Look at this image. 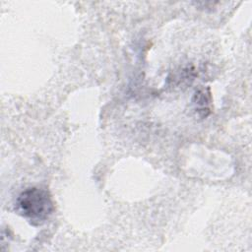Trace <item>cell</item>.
I'll list each match as a JSON object with an SVG mask.
<instances>
[{
    "label": "cell",
    "instance_id": "1",
    "mask_svg": "<svg viewBox=\"0 0 252 252\" xmlns=\"http://www.w3.org/2000/svg\"><path fill=\"white\" fill-rule=\"evenodd\" d=\"M16 208L31 224L44 223L54 211V205L47 190L31 187L22 191L16 201Z\"/></svg>",
    "mask_w": 252,
    "mask_h": 252
},
{
    "label": "cell",
    "instance_id": "2",
    "mask_svg": "<svg viewBox=\"0 0 252 252\" xmlns=\"http://www.w3.org/2000/svg\"><path fill=\"white\" fill-rule=\"evenodd\" d=\"M211 93L209 89L200 88L198 89L193 95V103L195 105L196 111L199 116L207 117L211 112Z\"/></svg>",
    "mask_w": 252,
    "mask_h": 252
}]
</instances>
